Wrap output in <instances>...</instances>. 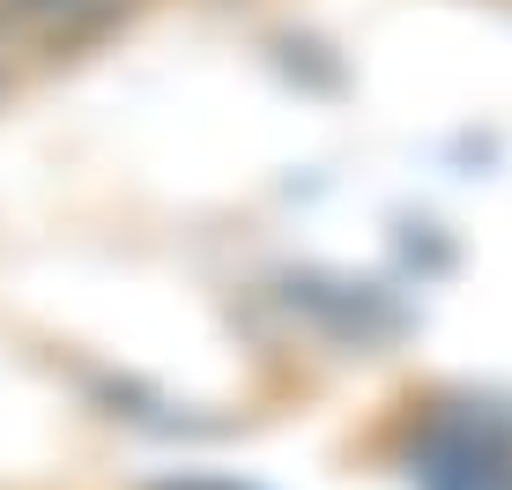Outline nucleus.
Wrapping results in <instances>:
<instances>
[{
	"mask_svg": "<svg viewBox=\"0 0 512 490\" xmlns=\"http://www.w3.org/2000/svg\"><path fill=\"white\" fill-rule=\"evenodd\" d=\"M423 490H512V424L490 409H446L416 446Z\"/></svg>",
	"mask_w": 512,
	"mask_h": 490,
	"instance_id": "f257e3e1",
	"label": "nucleus"
},
{
	"mask_svg": "<svg viewBox=\"0 0 512 490\" xmlns=\"http://www.w3.org/2000/svg\"><path fill=\"white\" fill-rule=\"evenodd\" d=\"M134 8L141 0H0V45L67 60V52L104 45Z\"/></svg>",
	"mask_w": 512,
	"mask_h": 490,
	"instance_id": "f03ea898",
	"label": "nucleus"
},
{
	"mask_svg": "<svg viewBox=\"0 0 512 490\" xmlns=\"http://www.w3.org/2000/svg\"><path fill=\"white\" fill-rule=\"evenodd\" d=\"M0 90H8V75H0Z\"/></svg>",
	"mask_w": 512,
	"mask_h": 490,
	"instance_id": "7ed1b4c3",
	"label": "nucleus"
}]
</instances>
